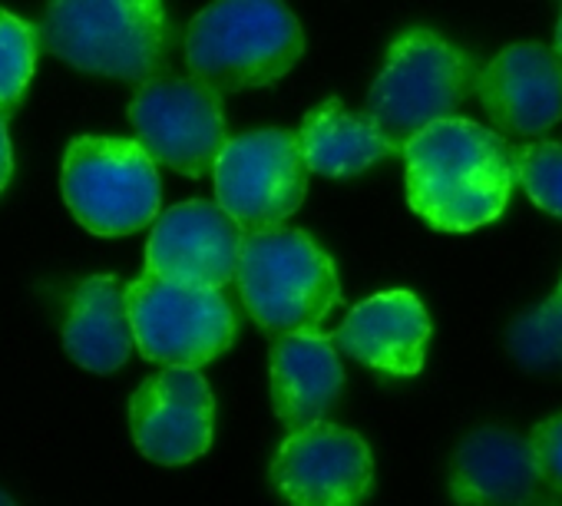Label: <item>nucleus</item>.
<instances>
[{
	"instance_id": "obj_1",
	"label": "nucleus",
	"mask_w": 562,
	"mask_h": 506,
	"mask_svg": "<svg viewBox=\"0 0 562 506\" xmlns=\"http://www.w3.org/2000/svg\"><path fill=\"white\" fill-rule=\"evenodd\" d=\"M407 202L440 232H470L493 222L513 189V153L493 130L443 116L404 143Z\"/></svg>"
},
{
	"instance_id": "obj_2",
	"label": "nucleus",
	"mask_w": 562,
	"mask_h": 506,
	"mask_svg": "<svg viewBox=\"0 0 562 506\" xmlns=\"http://www.w3.org/2000/svg\"><path fill=\"white\" fill-rule=\"evenodd\" d=\"M37 37L77 70L136 83L166 67L176 34L162 0H50Z\"/></svg>"
},
{
	"instance_id": "obj_3",
	"label": "nucleus",
	"mask_w": 562,
	"mask_h": 506,
	"mask_svg": "<svg viewBox=\"0 0 562 506\" xmlns=\"http://www.w3.org/2000/svg\"><path fill=\"white\" fill-rule=\"evenodd\" d=\"M235 282L251 322L271 335L318 331L341 302L328 251L312 235L281 225L241 235Z\"/></svg>"
},
{
	"instance_id": "obj_4",
	"label": "nucleus",
	"mask_w": 562,
	"mask_h": 506,
	"mask_svg": "<svg viewBox=\"0 0 562 506\" xmlns=\"http://www.w3.org/2000/svg\"><path fill=\"white\" fill-rule=\"evenodd\" d=\"M302 54V24L281 0H215L186 31L189 70L225 93L278 83Z\"/></svg>"
},
{
	"instance_id": "obj_5",
	"label": "nucleus",
	"mask_w": 562,
	"mask_h": 506,
	"mask_svg": "<svg viewBox=\"0 0 562 506\" xmlns=\"http://www.w3.org/2000/svg\"><path fill=\"white\" fill-rule=\"evenodd\" d=\"M473 90L470 60L430 31H411L387 50L364 116L397 146L424 126L453 116Z\"/></svg>"
},
{
	"instance_id": "obj_6",
	"label": "nucleus",
	"mask_w": 562,
	"mask_h": 506,
	"mask_svg": "<svg viewBox=\"0 0 562 506\" xmlns=\"http://www.w3.org/2000/svg\"><path fill=\"white\" fill-rule=\"evenodd\" d=\"M64 199L93 235H130L156 222L159 169L136 139L80 136L64 156Z\"/></svg>"
},
{
	"instance_id": "obj_7",
	"label": "nucleus",
	"mask_w": 562,
	"mask_h": 506,
	"mask_svg": "<svg viewBox=\"0 0 562 506\" xmlns=\"http://www.w3.org/2000/svg\"><path fill=\"white\" fill-rule=\"evenodd\" d=\"M126 312L139 355L166 368H202L235 338V315L222 289L146 272L126 285Z\"/></svg>"
},
{
	"instance_id": "obj_8",
	"label": "nucleus",
	"mask_w": 562,
	"mask_h": 506,
	"mask_svg": "<svg viewBox=\"0 0 562 506\" xmlns=\"http://www.w3.org/2000/svg\"><path fill=\"white\" fill-rule=\"evenodd\" d=\"M212 182L215 202L241 232L285 225L308 192L299 136L289 130H255L228 139L212 166Z\"/></svg>"
},
{
	"instance_id": "obj_9",
	"label": "nucleus",
	"mask_w": 562,
	"mask_h": 506,
	"mask_svg": "<svg viewBox=\"0 0 562 506\" xmlns=\"http://www.w3.org/2000/svg\"><path fill=\"white\" fill-rule=\"evenodd\" d=\"M130 123L156 166L192 179L212 172L228 143L218 90L202 80H146L130 103Z\"/></svg>"
},
{
	"instance_id": "obj_10",
	"label": "nucleus",
	"mask_w": 562,
	"mask_h": 506,
	"mask_svg": "<svg viewBox=\"0 0 562 506\" xmlns=\"http://www.w3.org/2000/svg\"><path fill=\"white\" fill-rule=\"evenodd\" d=\"M271 483L289 506H361L374 486V457L361 434L318 420L278 447Z\"/></svg>"
},
{
	"instance_id": "obj_11",
	"label": "nucleus",
	"mask_w": 562,
	"mask_h": 506,
	"mask_svg": "<svg viewBox=\"0 0 562 506\" xmlns=\"http://www.w3.org/2000/svg\"><path fill=\"white\" fill-rule=\"evenodd\" d=\"M215 397L199 368H166L130 401V434L139 453L162 466L199 460L212 443Z\"/></svg>"
},
{
	"instance_id": "obj_12",
	"label": "nucleus",
	"mask_w": 562,
	"mask_h": 506,
	"mask_svg": "<svg viewBox=\"0 0 562 506\" xmlns=\"http://www.w3.org/2000/svg\"><path fill=\"white\" fill-rule=\"evenodd\" d=\"M241 235L238 222L218 202L192 199L172 205L162 218L156 215L149 232L146 272L172 282L225 289L235 282Z\"/></svg>"
},
{
	"instance_id": "obj_13",
	"label": "nucleus",
	"mask_w": 562,
	"mask_h": 506,
	"mask_svg": "<svg viewBox=\"0 0 562 506\" xmlns=\"http://www.w3.org/2000/svg\"><path fill=\"white\" fill-rule=\"evenodd\" d=\"M493 123L513 136H542L562 116V64L539 44H509L473 80Z\"/></svg>"
},
{
	"instance_id": "obj_14",
	"label": "nucleus",
	"mask_w": 562,
	"mask_h": 506,
	"mask_svg": "<svg viewBox=\"0 0 562 506\" xmlns=\"http://www.w3.org/2000/svg\"><path fill=\"white\" fill-rule=\"evenodd\" d=\"M331 341L374 371L414 378L427 358L430 318L414 292H381L355 305Z\"/></svg>"
},
{
	"instance_id": "obj_15",
	"label": "nucleus",
	"mask_w": 562,
	"mask_h": 506,
	"mask_svg": "<svg viewBox=\"0 0 562 506\" xmlns=\"http://www.w3.org/2000/svg\"><path fill=\"white\" fill-rule=\"evenodd\" d=\"M542 486L529 437L480 427L453 450L450 496L457 506H529Z\"/></svg>"
},
{
	"instance_id": "obj_16",
	"label": "nucleus",
	"mask_w": 562,
	"mask_h": 506,
	"mask_svg": "<svg viewBox=\"0 0 562 506\" xmlns=\"http://www.w3.org/2000/svg\"><path fill=\"white\" fill-rule=\"evenodd\" d=\"M271 404L289 434L331 414L345 391L338 348L322 331L274 335L271 341Z\"/></svg>"
},
{
	"instance_id": "obj_17",
	"label": "nucleus",
	"mask_w": 562,
	"mask_h": 506,
	"mask_svg": "<svg viewBox=\"0 0 562 506\" xmlns=\"http://www.w3.org/2000/svg\"><path fill=\"white\" fill-rule=\"evenodd\" d=\"M67 355L93 374L120 371L133 355V328L126 312V285L116 276L83 279L70 295L64 322Z\"/></svg>"
},
{
	"instance_id": "obj_18",
	"label": "nucleus",
	"mask_w": 562,
	"mask_h": 506,
	"mask_svg": "<svg viewBox=\"0 0 562 506\" xmlns=\"http://www.w3.org/2000/svg\"><path fill=\"white\" fill-rule=\"evenodd\" d=\"M299 149L308 172H322L331 179L358 176L397 153V146L368 116L345 110L341 100H328L305 116Z\"/></svg>"
},
{
	"instance_id": "obj_19",
	"label": "nucleus",
	"mask_w": 562,
	"mask_h": 506,
	"mask_svg": "<svg viewBox=\"0 0 562 506\" xmlns=\"http://www.w3.org/2000/svg\"><path fill=\"white\" fill-rule=\"evenodd\" d=\"M506 351L526 371H562V299L522 312L506 331Z\"/></svg>"
},
{
	"instance_id": "obj_20",
	"label": "nucleus",
	"mask_w": 562,
	"mask_h": 506,
	"mask_svg": "<svg viewBox=\"0 0 562 506\" xmlns=\"http://www.w3.org/2000/svg\"><path fill=\"white\" fill-rule=\"evenodd\" d=\"M37 64V31H31L21 18L0 8V113H11Z\"/></svg>"
},
{
	"instance_id": "obj_21",
	"label": "nucleus",
	"mask_w": 562,
	"mask_h": 506,
	"mask_svg": "<svg viewBox=\"0 0 562 506\" xmlns=\"http://www.w3.org/2000/svg\"><path fill=\"white\" fill-rule=\"evenodd\" d=\"M513 176L539 209L562 218V143H529L513 156Z\"/></svg>"
},
{
	"instance_id": "obj_22",
	"label": "nucleus",
	"mask_w": 562,
	"mask_h": 506,
	"mask_svg": "<svg viewBox=\"0 0 562 506\" xmlns=\"http://www.w3.org/2000/svg\"><path fill=\"white\" fill-rule=\"evenodd\" d=\"M529 447L542 483L562 493V414L536 424V430L529 434Z\"/></svg>"
},
{
	"instance_id": "obj_23",
	"label": "nucleus",
	"mask_w": 562,
	"mask_h": 506,
	"mask_svg": "<svg viewBox=\"0 0 562 506\" xmlns=\"http://www.w3.org/2000/svg\"><path fill=\"white\" fill-rule=\"evenodd\" d=\"M14 172V156H11V136H8V116L0 113V192L8 189Z\"/></svg>"
},
{
	"instance_id": "obj_24",
	"label": "nucleus",
	"mask_w": 562,
	"mask_h": 506,
	"mask_svg": "<svg viewBox=\"0 0 562 506\" xmlns=\"http://www.w3.org/2000/svg\"><path fill=\"white\" fill-rule=\"evenodd\" d=\"M555 50H559V57H562V21H559V27H555Z\"/></svg>"
},
{
	"instance_id": "obj_25",
	"label": "nucleus",
	"mask_w": 562,
	"mask_h": 506,
	"mask_svg": "<svg viewBox=\"0 0 562 506\" xmlns=\"http://www.w3.org/2000/svg\"><path fill=\"white\" fill-rule=\"evenodd\" d=\"M0 506H18V503H14V499H11V496L4 493V490H0Z\"/></svg>"
},
{
	"instance_id": "obj_26",
	"label": "nucleus",
	"mask_w": 562,
	"mask_h": 506,
	"mask_svg": "<svg viewBox=\"0 0 562 506\" xmlns=\"http://www.w3.org/2000/svg\"><path fill=\"white\" fill-rule=\"evenodd\" d=\"M555 295H559V299H562V282H559V292H555Z\"/></svg>"
},
{
	"instance_id": "obj_27",
	"label": "nucleus",
	"mask_w": 562,
	"mask_h": 506,
	"mask_svg": "<svg viewBox=\"0 0 562 506\" xmlns=\"http://www.w3.org/2000/svg\"><path fill=\"white\" fill-rule=\"evenodd\" d=\"M529 506H532V503H529Z\"/></svg>"
}]
</instances>
